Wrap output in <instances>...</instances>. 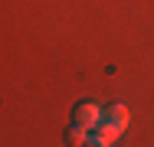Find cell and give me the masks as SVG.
<instances>
[{
    "label": "cell",
    "instance_id": "4",
    "mask_svg": "<svg viewBox=\"0 0 154 147\" xmlns=\"http://www.w3.org/2000/svg\"><path fill=\"white\" fill-rule=\"evenodd\" d=\"M85 141H89V128H82V124L72 121V128L66 131V144H85Z\"/></svg>",
    "mask_w": 154,
    "mask_h": 147
},
{
    "label": "cell",
    "instance_id": "2",
    "mask_svg": "<svg viewBox=\"0 0 154 147\" xmlns=\"http://www.w3.org/2000/svg\"><path fill=\"white\" fill-rule=\"evenodd\" d=\"M72 121L82 124V128H95V124L102 121V108H98L95 101H79V105L72 108Z\"/></svg>",
    "mask_w": 154,
    "mask_h": 147
},
{
    "label": "cell",
    "instance_id": "3",
    "mask_svg": "<svg viewBox=\"0 0 154 147\" xmlns=\"http://www.w3.org/2000/svg\"><path fill=\"white\" fill-rule=\"evenodd\" d=\"M102 118L112 124V128H118V131H125L128 128V105H108V108H102Z\"/></svg>",
    "mask_w": 154,
    "mask_h": 147
},
{
    "label": "cell",
    "instance_id": "1",
    "mask_svg": "<svg viewBox=\"0 0 154 147\" xmlns=\"http://www.w3.org/2000/svg\"><path fill=\"white\" fill-rule=\"evenodd\" d=\"M118 134H122V131H118V128H112V124L102 118V121L95 124V131L89 134V141H85V144H92V147H112V144H118Z\"/></svg>",
    "mask_w": 154,
    "mask_h": 147
}]
</instances>
